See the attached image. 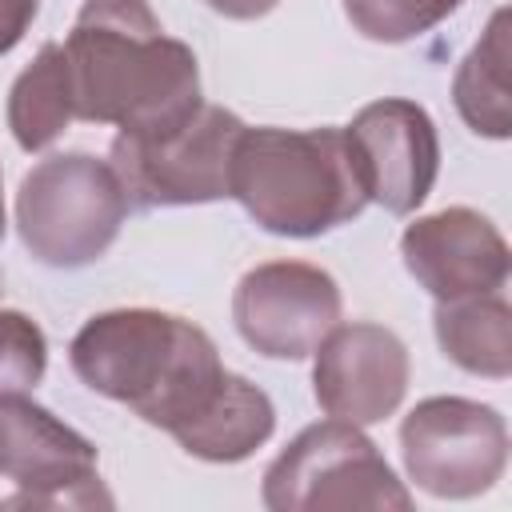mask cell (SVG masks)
<instances>
[{
	"mask_svg": "<svg viewBox=\"0 0 512 512\" xmlns=\"http://www.w3.org/2000/svg\"><path fill=\"white\" fill-rule=\"evenodd\" d=\"M72 372L144 424L176 436L220 392L228 368L212 336L160 308H112L92 316L68 348Z\"/></svg>",
	"mask_w": 512,
	"mask_h": 512,
	"instance_id": "cell-2",
	"label": "cell"
},
{
	"mask_svg": "<svg viewBox=\"0 0 512 512\" xmlns=\"http://www.w3.org/2000/svg\"><path fill=\"white\" fill-rule=\"evenodd\" d=\"M408 480L436 500L484 496L508 464V424L492 404L428 396L400 424Z\"/></svg>",
	"mask_w": 512,
	"mask_h": 512,
	"instance_id": "cell-6",
	"label": "cell"
},
{
	"mask_svg": "<svg viewBox=\"0 0 512 512\" xmlns=\"http://www.w3.org/2000/svg\"><path fill=\"white\" fill-rule=\"evenodd\" d=\"M312 356V392L332 420H348L356 428L380 424L408 392V348L384 324H336Z\"/></svg>",
	"mask_w": 512,
	"mask_h": 512,
	"instance_id": "cell-11",
	"label": "cell"
},
{
	"mask_svg": "<svg viewBox=\"0 0 512 512\" xmlns=\"http://www.w3.org/2000/svg\"><path fill=\"white\" fill-rule=\"evenodd\" d=\"M4 228H8V220H4V172H0V240H4Z\"/></svg>",
	"mask_w": 512,
	"mask_h": 512,
	"instance_id": "cell-21",
	"label": "cell"
},
{
	"mask_svg": "<svg viewBox=\"0 0 512 512\" xmlns=\"http://www.w3.org/2000/svg\"><path fill=\"white\" fill-rule=\"evenodd\" d=\"M244 120L220 104H200V112L148 140L116 136L112 168L136 208H180V204H212L228 196L232 144Z\"/></svg>",
	"mask_w": 512,
	"mask_h": 512,
	"instance_id": "cell-7",
	"label": "cell"
},
{
	"mask_svg": "<svg viewBox=\"0 0 512 512\" xmlns=\"http://www.w3.org/2000/svg\"><path fill=\"white\" fill-rule=\"evenodd\" d=\"M36 12H40V0H0V56L24 40Z\"/></svg>",
	"mask_w": 512,
	"mask_h": 512,
	"instance_id": "cell-19",
	"label": "cell"
},
{
	"mask_svg": "<svg viewBox=\"0 0 512 512\" xmlns=\"http://www.w3.org/2000/svg\"><path fill=\"white\" fill-rule=\"evenodd\" d=\"M64 56L76 116L116 136H164L204 104L196 52L164 32L148 0H84Z\"/></svg>",
	"mask_w": 512,
	"mask_h": 512,
	"instance_id": "cell-1",
	"label": "cell"
},
{
	"mask_svg": "<svg viewBox=\"0 0 512 512\" xmlns=\"http://www.w3.org/2000/svg\"><path fill=\"white\" fill-rule=\"evenodd\" d=\"M128 208V192L108 160L92 152H56L20 180L16 228L32 260L48 268H84L112 248Z\"/></svg>",
	"mask_w": 512,
	"mask_h": 512,
	"instance_id": "cell-4",
	"label": "cell"
},
{
	"mask_svg": "<svg viewBox=\"0 0 512 512\" xmlns=\"http://www.w3.org/2000/svg\"><path fill=\"white\" fill-rule=\"evenodd\" d=\"M0 476L20 488L0 508H112L96 476V444L28 392L0 396Z\"/></svg>",
	"mask_w": 512,
	"mask_h": 512,
	"instance_id": "cell-8",
	"label": "cell"
},
{
	"mask_svg": "<svg viewBox=\"0 0 512 512\" xmlns=\"http://www.w3.org/2000/svg\"><path fill=\"white\" fill-rule=\"evenodd\" d=\"M272 428H276V408H272L268 392L256 388L252 380L228 372L216 400L172 440L196 460L236 464V460H248L272 436Z\"/></svg>",
	"mask_w": 512,
	"mask_h": 512,
	"instance_id": "cell-13",
	"label": "cell"
},
{
	"mask_svg": "<svg viewBox=\"0 0 512 512\" xmlns=\"http://www.w3.org/2000/svg\"><path fill=\"white\" fill-rule=\"evenodd\" d=\"M344 140L368 204L408 216L428 200L440 172V136L424 104L404 96L372 100L352 116Z\"/></svg>",
	"mask_w": 512,
	"mask_h": 512,
	"instance_id": "cell-10",
	"label": "cell"
},
{
	"mask_svg": "<svg viewBox=\"0 0 512 512\" xmlns=\"http://www.w3.org/2000/svg\"><path fill=\"white\" fill-rule=\"evenodd\" d=\"M76 120L72 80L64 44H44L36 60L12 80L8 92V128L24 152H40L68 132Z\"/></svg>",
	"mask_w": 512,
	"mask_h": 512,
	"instance_id": "cell-16",
	"label": "cell"
},
{
	"mask_svg": "<svg viewBox=\"0 0 512 512\" xmlns=\"http://www.w3.org/2000/svg\"><path fill=\"white\" fill-rule=\"evenodd\" d=\"M340 284L308 260H268L240 276L232 320L268 360H304L340 324Z\"/></svg>",
	"mask_w": 512,
	"mask_h": 512,
	"instance_id": "cell-9",
	"label": "cell"
},
{
	"mask_svg": "<svg viewBox=\"0 0 512 512\" xmlns=\"http://www.w3.org/2000/svg\"><path fill=\"white\" fill-rule=\"evenodd\" d=\"M432 328L440 352L456 368L488 380L512 376V308L500 292L436 300Z\"/></svg>",
	"mask_w": 512,
	"mask_h": 512,
	"instance_id": "cell-14",
	"label": "cell"
},
{
	"mask_svg": "<svg viewBox=\"0 0 512 512\" xmlns=\"http://www.w3.org/2000/svg\"><path fill=\"white\" fill-rule=\"evenodd\" d=\"M452 100L460 120L488 140H508L512 104H508V12H492L484 36L460 60L452 80Z\"/></svg>",
	"mask_w": 512,
	"mask_h": 512,
	"instance_id": "cell-15",
	"label": "cell"
},
{
	"mask_svg": "<svg viewBox=\"0 0 512 512\" xmlns=\"http://www.w3.org/2000/svg\"><path fill=\"white\" fill-rule=\"evenodd\" d=\"M408 276L436 300L500 292L512 268L500 228L476 208H440L420 216L400 236Z\"/></svg>",
	"mask_w": 512,
	"mask_h": 512,
	"instance_id": "cell-12",
	"label": "cell"
},
{
	"mask_svg": "<svg viewBox=\"0 0 512 512\" xmlns=\"http://www.w3.org/2000/svg\"><path fill=\"white\" fill-rule=\"evenodd\" d=\"M272 512H352L412 508V492L380 448L348 420L308 424L264 472L260 488Z\"/></svg>",
	"mask_w": 512,
	"mask_h": 512,
	"instance_id": "cell-5",
	"label": "cell"
},
{
	"mask_svg": "<svg viewBox=\"0 0 512 512\" xmlns=\"http://www.w3.org/2000/svg\"><path fill=\"white\" fill-rule=\"evenodd\" d=\"M212 12H220V16H228V20H260V16H268L280 0H204Z\"/></svg>",
	"mask_w": 512,
	"mask_h": 512,
	"instance_id": "cell-20",
	"label": "cell"
},
{
	"mask_svg": "<svg viewBox=\"0 0 512 512\" xmlns=\"http://www.w3.org/2000/svg\"><path fill=\"white\" fill-rule=\"evenodd\" d=\"M348 24L376 44H404L448 20L464 0H340Z\"/></svg>",
	"mask_w": 512,
	"mask_h": 512,
	"instance_id": "cell-17",
	"label": "cell"
},
{
	"mask_svg": "<svg viewBox=\"0 0 512 512\" xmlns=\"http://www.w3.org/2000/svg\"><path fill=\"white\" fill-rule=\"evenodd\" d=\"M48 368V340L40 324L16 308H0V396L32 392Z\"/></svg>",
	"mask_w": 512,
	"mask_h": 512,
	"instance_id": "cell-18",
	"label": "cell"
},
{
	"mask_svg": "<svg viewBox=\"0 0 512 512\" xmlns=\"http://www.w3.org/2000/svg\"><path fill=\"white\" fill-rule=\"evenodd\" d=\"M228 196L272 236H324L368 204L344 128H240Z\"/></svg>",
	"mask_w": 512,
	"mask_h": 512,
	"instance_id": "cell-3",
	"label": "cell"
}]
</instances>
